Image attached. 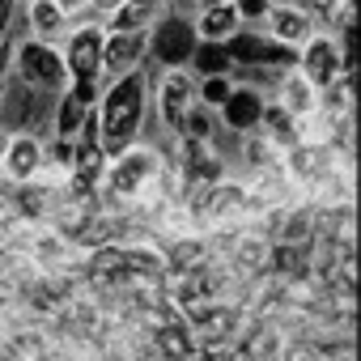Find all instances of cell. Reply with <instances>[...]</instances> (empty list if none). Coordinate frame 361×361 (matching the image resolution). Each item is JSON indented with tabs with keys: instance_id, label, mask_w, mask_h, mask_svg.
I'll return each instance as SVG.
<instances>
[{
	"instance_id": "cell-1",
	"label": "cell",
	"mask_w": 361,
	"mask_h": 361,
	"mask_svg": "<svg viewBox=\"0 0 361 361\" xmlns=\"http://www.w3.org/2000/svg\"><path fill=\"white\" fill-rule=\"evenodd\" d=\"M94 115H98V145L106 157L128 149L132 140H140L145 119H149V68H132V73L102 81Z\"/></svg>"
},
{
	"instance_id": "cell-2",
	"label": "cell",
	"mask_w": 361,
	"mask_h": 361,
	"mask_svg": "<svg viewBox=\"0 0 361 361\" xmlns=\"http://www.w3.org/2000/svg\"><path fill=\"white\" fill-rule=\"evenodd\" d=\"M9 73H13L22 85L39 90V94H47V98H56V94L68 85V64H64V51H60V43L35 39V35H22V30L13 35Z\"/></svg>"
},
{
	"instance_id": "cell-3",
	"label": "cell",
	"mask_w": 361,
	"mask_h": 361,
	"mask_svg": "<svg viewBox=\"0 0 361 361\" xmlns=\"http://www.w3.org/2000/svg\"><path fill=\"white\" fill-rule=\"evenodd\" d=\"M145 68H149V106L157 111V128L166 136H174L178 123H183V115L200 102L196 98V73L188 64L183 68H157L153 60Z\"/></svg>"
},
{
	"instance_id": "cell-4",
	"label": "cell",
	"mask_w": 361,
	"mask_h": 361,
	"mask_svg": "<svg viewBox=\"0 0 361 361\" xmlns=\"http://www.w3.org/2000/svg\"><path fill=\"white\" fill-rule=\"evenodd\" d=\"M293 68L314 85V90H323V85H331L340 73H353V56H344V47H340V39L327 30V26H319L302 47H298V56H293Z\"/></svg>"
},
{
	"instance_id": "cell-5",
	"label": "cell",
	"mask_w": 361,
	"mask_h": 361,
	"mask_svg": "<svg viewBox=\"0 0 361 361\" xmlns=\"http://www.w3.org/2000/svg\"><path fill=\"white\" fill-rule=\"evenodd\" d=\"M64 64H68V81H85V85H102V22H77L68 26V35L60 39Z\"/></svg>"
},
{
	"instance_id": "cell-6",
	"label": "cell",
	"mask_w": 361,
	"mask_h": 361,
	"mask_svg": "<svg viewBox=\"0 0 361 361\" xmlns=\"http://www.w3.org/2000/svg\"><path fill=\"white\" fill-rule=\"evenodd\" d=\"M196 30H192V13H161L149 30V60L157 68H183L196 51Z\"/></svg>"
},
{
	"instance_id": "cell-7",
	"label": "cell",
	"mask_w": 361,
	"mask_h": 361,
	"mask_svg": "<svg viewBox=\"0 0 361 361\" xmlns=\"http://www.w3.org/2000/svg\"><path fill=\"white\" fill-rule=\"evenodd\" d=\"M149 60V30H106L102 26V81L145 68Z\"/></svg>"
},
{
	"instance_id": "cell-8",
	"label": "cell",
	"mask_w": 361,
	"mask_h": 361,
	"mask_svg": "<svg viewBox=\"0 0 361 361\" xmlns=\"http://www.w3.org/2000/svg\"><path fill=\"white\" fill-rule=\"evenodd\" d=\"M259 30H268L276 43H285V47L298 51V47L319 30V18L302 5V0H272V9H268V18H264Z\"/></svg>"
},
{
	"instance_id": "cell-9",
	"label": "cell",
	"mask_w": 361,
	"mask_h": 361,
	"mask_svg": "<svg viewBox=\"0 0 361 361\" xmlns=\"http://www.w3.org/2000/svg\"><path fill=\"white\" fill-rule=\"evenodd\" d=\"M39 166H43V136L13 132L5 153H0V183H9V188L30 183V178L39 174Z\"/></svg>"
},
{
	"instance_id": "cell-10",
	"label": "cell",
	"mask_w": 361,
	"mask_h": 361,
	"mask_svg": "<svg viewBox=\"0 0 361 361\" xmlns=\"http://www.w3.org/2000/svg\"><path fill=\"white\" fill-rule=\"evenodd\" d=\"M264 90H255V85H247V81H234V90H230V98L217 106V128H226V132H251V128H259V115H264Z\"/></svg>"
},
{
	"instance_id": "cell-11",
	"label": "cell",
	"mask_w": 361,
	"mask_h": 361,
	"mask_svg": "<svg viewBox=\"0 0 361 361\" xmlns=\"http://www.w3.org/2000/svg\"><path fill=\"white\" fill-rule=\"evenodd\" d=\"M268 98H272L276 106H285L293 119H306V115H314V111H319V90H314V85H310L293 64L276 73V81H272Z\"/></svg>"
},
{
	"instance_id": "cell-12",
	"label": "cell",
	"mask_w": 361,
	"mask_h": 361,
	"mask_svg": "<svg viewBox=\"0 0 361 361\" xmlns=\"http://www.w3.org/2000/svg\"><path fill=\"white\" fill-rule=\"evenodd\" d=\"M192 30L200 43H230L243 22H238V9H234V0H226V5H204L192 13Z\"/></svg>"
},
{
	"instance_id": "cell-13",
	"label": "cell",
	"mask_w": 361,
	"mask_h": 361,
	"mask_svg": "<svg viewBox=\"0 0 361 361\" xmlns=\"http://www.w3.org/2000/svg\"><path fill=\"white\" fill-rule=\"evenodd\" d=\"M22 26H26V35L47 39V43H60V39L68 35V22H64V13L56 9V0H26Z\"/></svg>"
},
{
	"instance_id": "cell-14",
	"label": "cell",
	"mask_w": 361,
	"mask_h": 361,
	"mask_svg": "<svg viewBox=\"0 0 361 361\" xmlns=\"http://www.w3.org/2000/svg\"><path fill=\"white\" fill-rule=\"evenodd\" d=\"M170 13L166 0H119V9L102 22L106 30H153V22Z\"/></svg>"
},
{
	"instance_id": "cell-15",
	"label": "cell",
	"mask_w": 361,
	"mask_h": 361,
	"mask_svg": "<svg viewBox=\"0 0 361 361\" xmlns=\"http://www.w3.org/2000/svg\"><path fill=\"white\" fill-rule=\"evenodd\" d=\"M281 145L264 132V128H251V132H238V161H243V170H268V166H276L281 161Z\"/></svg>"
},
{
	"instance_id": "cell-16",
	"label": "cell",
	"mask_w": 361,
	"mask_h": 361,
	"mask_svg": "<svg viewBox=\"0 0 361 361\" xmlns=\"http://www.w3.org/2000/svg\"><path fill=\"white\" fill-rule=\"evenodd\" d=\"M188 68H192L196 77H217V73H234V60H230L226 43H196Z\"/></svg>"
},
{
	"instance_id": "cell-17",
	"label": "cell",
	"mask_w": 361,
	"mask_h": 361,
	"mask_svg": "<svg viewBox=\"0 0 361 361\" xmlns=\"http://www.w3.org/2000/svg\"><path fill=\"white\" fill-rule=\"evenodd\" d=\"M230 90H234V73L196 77V98H200V106H209V111H217V106L230 98Z\"/></svg>"
},
{
	"instance_id": "cell-18",
	"label": "cell",
	"mask_w": 361,
	"mask_h": 361,
	"mask_svg": "<svg viewBox=\"0 0 361 361\" xmlns=\"http://www.w3.org/2000/svg\"><path fill=\"white\" fill-rule=\"evenodd\" d=\"M234 9H238V22L243 26H264L272 0H234Z\"/></svg>"
},
{
	"instance_id": "cell-19",
	"label": "cell",
	"mask_w": 361,
	"mask_h": 361,
	"mask_svg": "<svg viewBox=\"0 0 361 361\" xmlns=\"http://www.w3.org/2000/svg\"><path fill=\"white\" fill-rule=\"evenodd\" d=\"M56 9L64 13V22H68V26H77V22H90V18H94L90 0H56Z\"/></svg>"
},
{
	"instance_id": "cell-20",
	"label": "cell",
	"mask_w": 361,
	"mask_h": 361,
	"mask_svg": "<svg viewBox=\"0 0 361 361\" xmlns=\"http://www.w3.org/2000/svg\"><path fill=\"white\" fill-rule=\"evenodd\" d=\"M22 9H18V0H0V39H9V35H18L22 26Z\"/></svg>"
},
{
	"instance_id": "cell-21",
	"label": "cell",
	"mask_w": 361,
	"mask_h": 361,
	"mask_svg": "<svg viewBox=\"0 0 361 361\" xmlns=\"http://www.w3.org/2000/svg\"><path fill=\"white\" fill-rule=\"evenodd\" d=\"M90 9H94V18H98V22H106V18L119 9V0H90Z\"/></svg>"
},
{
	"instance_id": "cell-22",
	"label": "cell",
	"mask_w": 361,
	"mask_h": 361,
	"mask_svg": "<svg viewBox=\"0 0 361 361\" xmlns=\"http://www.w3.org/2000/svg\"><path fill=\"white\" fill-rule=\"evenodd\" d=\"M192 5H196V9H204V5H226V0H192Z\"/></svg>"
}]
</instances>
